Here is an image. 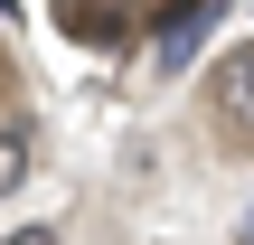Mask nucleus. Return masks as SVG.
Listing matches in <instances>:
<instances>
[{
    "label": "nucleus",
    "instance_id": "obj_6",
    "mask_svg": "<svg viewBox=\"0 0 254 245\" xmlns=\"http://www.w3.org/2000/svg\"><path fill=\"white\" fill-rule=\"evenodd\" d=\"M245 245H254V208H245Z\"/></svg>",
    "mask_w": 254,
    "mask_h": 245
},
{
    "label": "nucleus",
    "instance_id": "obj_4",
    "mask_svg": "<svg viewBox=\"0 0 254 245\" xmlns=\"http://www.w3.org/2000/svg\"><path fill=\"white\" fill-rule=\"evenodd\" d=\"M28 179V132H0V198Z\"/></svg>",
    "mask_w": 254,
    "mask_h": 245
},
{
    "label": "nucleus",
    "instance_id": "obj_2",
    "mask_svg": "<svg viewBox=\"0 0 254 245\" xmlns=\"http://www.w3.org/2000/svg\"><path fill=\"white\" fill-rule=\"evenodd\" d=\"M57 28H66L75 47H123V38H132V9H57Z\"/></svg>",
    "mask_w": 254,
    "mask_h": 245
},
{
    "label": "nucleus",
    "instance_id": "obj_1",
    "mask_svg": "<svg viewBox=\"0 0 254 245\" xmlns=\"http://www.w3.org/2000/svg\"><path fill=\"white\" fill-rule=\"evenodd\" d=\"M217 123H226L236 142H254V38L217 57Z\"/></svg>",
    "mask_w": 254,
    "mask_h": 245
},
{
    "label": "nucleus",
    "instance_id": "obj_3",
    "mask_svg": "<svg viewBox=\"0 0 254 245\" xmlns=\"http://www.w3.org/2000/svg\"><path fill=\"white\" fill-rule=\"evenodd\" d=\"M207 28H217V9H179V19H170V28H160V66H189V57H198V38H207Z\"/></svg>",
    "mask_w": 254,
    "mask_h": 245
},
{
    "label": "nucleus",
    "instance_id": "obj_5",
    "mask_svg": "<svg viewBox=\"0 0 254 245\" xmlns=\"http://www.w3.org/2000/svg\"><path fill=\"white\" fill-rule=\"evenodd\" d=\"M9 245H57V227H19V236H9Z\"/></svg>",
    "mask_w": 254,
    "mask_h": 245
}]
</instances>
